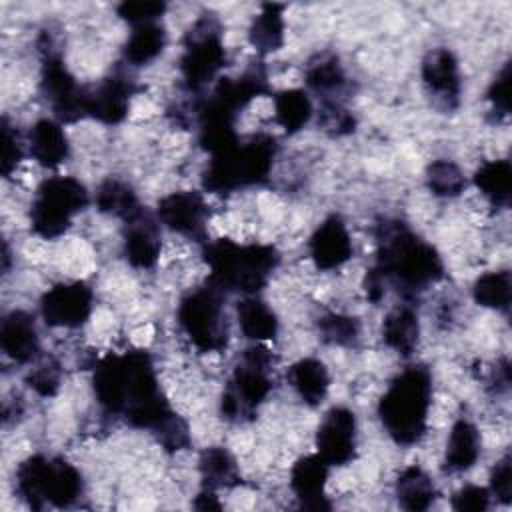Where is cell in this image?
Returning a JSON list of instances; mask_svg holds the SVG:
<instances>
[{"mask_svg": "<svg viewBox=\"0 0 512 512\" xmlns=\"http://www.w3.org/2000/svg\"><path fill=\"white\" fill-rule=\"evenodd\" d=\"M94 294L86 282H60L40 298V314L52 328H80L92 314Z\"/></svg>", "mask_w": 512, "mask_h": 512, "instance_id": "obj_13", "label": "cell"}, {"mask_svg": "<svg viewBox=\"0 0 512 512\" xmlns=\"http://www.w3.org/2000/svg\"><path fill=\"white\" fill-rule=\"evenodd\" d=\"M90 194L74 176L46 178L34 194L30 206V226L44 240L60 238L68 232L74 218L86 210Z\"/></svg>", "mask_w": 512, "mask_h": 512, "instance_id": "obj_8", "label": "cell"}, {"mask_svg": "<svg viewBox=\"0 0 512 512\" xmlns=\"http://www.w3.org/2000/svg\"><path fill=\"white\" fill-rule=\"evenodd\" d=\"M420 74L436 106L442 110L458 108L462 94V74L458 58L450 48H432L422 60Z\"/></svg>", "mask_w": 512, "mask_h": 512, "instance_id": "obj_15", "label": "cell"}, {"mask_svg": "<svg viewBox=\"0 0 512 512\" xmlns=\"http://www.w3.org/2000/svg\"><path fill=\"white\" fill-rule=\"evenodd\" d=\"M118 16L134 26L140 24H148V22H156L164 12H166V4L164 2H154V0H126L122 4H118L116 8Z\"/></svg>", "mask_w": 512, "mask_h": 512, "instance_id": "obj_41", "label": "cell"}, {"mask_svg": "<svg viewBox=\"0 0 512 512\" xmlns=\"http://www.w3.org/2000/svg\"><path fill=\"white\" fill-rule=\"evenodd\" d=\"M194 508L198 510H222V504L218 500V494L216 490H210V488H204L192 502Z\"/></svg>", "mask_w": 512, "mask_h": 512, "instance_id": "obj_45", "label": "cell"}, {"mask_svg": "<svg viewBox=\"0 0 512 512\" xmlns=\"http://www.w3.org/2000/svg\"><path fill=\"white\" fill-rule=\"evenodd\" d=\"M512 166L508 160H488L474 172V186L496 208L510 204Z\"/></svg>", "mask_w": 512, "mask_h": 512, "instance_id": "obj_33", "label": "cell"}, {"mask_svg": "<svg viewBox=\"0 0 512 512\" xmlns=\"http://www.w3.org/2000/svg\"><path fill=\"white\" fill-rule=\"evenodd\" d=\"M314 106L308 92L288 88L274 96V120L286 134L300 132L312 118Z\"/></svg>", "mask_w": 512, "mask_h": 512, "instance_id": "obj_32", "label": "cell"}, {"mask_svg": "<svg viewBox=\"0 0 512 512\" xmlns=\"http://www.w3.org/2000/svg\"><path fill=\"white\" fill-rule=\"evenodd\" d=\"M394 494L400 508L410 512L428 510L438 496L434 480L420 466H408L398 474L394 484Z\"/></svg>", "mask_w": 512, "mask_h": 512, "instance_id": "obj_26", "label": "cell"}, {"mask_svg": "<svg viewBox=\"0 0 512 512\" xmlns=\"http://www.w3.org/2000/svg\"><path fill=\"white\" fill-rule=\"evenodd\" d=\"M2 352L16 364H32L40 354V336L34 318L24 310H12L0 324Z\"/></svg>", "mask_w": 512, "mask_h": 512, "instance_id": "obj_20", "label": "cell"}, {"mask_svg": "<svg viewBox=\"0 0 512 512\" xmlns=\"http://www.w3.org/2000/svg\"><path fill=\"white\" fill-rule=\"evenodd\" d=\"M284 4H262L248 28V40L258 54H272L284 46Z\"/></svg>", "mask_w": 512, "mask_h": 512, "instance_id": "obj_27", "label": "cell"}, {"mask_svg": "<svg viewBox=\"0 0 512 512\" xmlns=\"http://www.w3.org/2000/svg\"><path fill=\"white\" fill-rule=\"evenodd\" d=\"M82 490V474L64 458L34 454L16 468V492L30 508H68Z\"/></svg>", "mask_w": 512, "mask_h": 512, "instance_id": "obj_6", "label": "cell"}, {"mask_svg": "<svg viewBox=\"0 0 512 512\" xmlns=\"http://www.w3.org/2000/svg\"><path fill=\"white\" fill-rule=\"evenodd\" d=\"M384 344L400 356H410L420 340V320L410 304H400L390 310L382 322Z\"/></svg>", "mask_w": 512, "mask_h": 512, "instance_id": "obj_24", "label": "cell"}, {"mask_svg": "<svg viewBox=\"0 0 512 512\" xmlns=\"http://www.w3.org/2000/svg\"><path fill=\"white\" fill-rule=\"evenodd\" d=\"M510 62H506L498 74L494 76L488 92H486V100L490 102V108L496 116L506 118L510 114Z\"/></svg>", "mask_w": 512, "mask_h": 512, "instance_id": "obj_42", "label": "cell"}, {"mask_svg": "<svg viewBox=\"0 0 512 512\" xmlns=\"http://www.w3.org/2000/svg\"><path fill=\"white\" fill-rule=\"evenodd\" d=\"M278 142L270 134L240 138L230 148L212 154L204 172L202 188L212 194H232L240 188L264 184L270 178Z\"/></svg>", "mask_w": 512, "mask_h": 512, "instance_id": "obj_5", "label": "cell"}, {"mask_svg": "<svg viewBox=\"0 0 512 512\" xmlns=\"http://www.w3.org/2000/svg\"><path fill=\"white\" fill-rule=\"evenodd\" d=\"M224 66L226 48L220 22L214 14H202L184 38L180 56L182 84L190 94H198L218 80Z\"/></svg>", "mask_w": 512, "mask_h": 512, "instance_id": "obj_10", "label": "cell"}, {"mask_svg": "<svg viewBox=\"0 0 512 512\" xmlns=\"http://www.w3.org/2000/svg\"><path fill=\"white\" fill-rule=\"evenodd\" d=\"M358 422L350 408H330L316 430V454L330 466H346L356 458Z\"/></svg>", "mask_w": 512, "mask_h": 512, "instance_id": "obj_14", "label": "cell"}, {"mask_svg": "<svg viewBox=\"0 0 512 512\" xmlns=\"http://www.w3.org/2000/svg\"><path fill=\"white\" fill-rule=\"evenodd\" d=\"M432 376L426 366L404 368L378 402V418L398 446L418 444L428 430Z\"/></svg>", "mask_w": 512, "mask_h": 512, "instance_id": "obj_4", "label": "cell"}, {"mask_svg": "<svg viewBox=\"0 0 512 512\" xmlns=\"http://www.w3.org/2000/svg\"><path fill=\"white\" fill-rule=\"evenodd\" d=\"M92 388L106 414L122 416L130 426L152 434L174 414L144 350L112 352L94 362Z\"/></svg>", "mask_w": 512, "mask_h": 512, "instance_id": "obj_1", "label": "cell"}, {"mask_svg": "<svg viewBox=\"0 0 512 512\" xmlns=\"http://www.w3.org/2000/svg\"><path fill=\"white\" fill-rule=\"evenodd\" d=\"M32 364L34 366L26 374V384L42 398L54 396L62 382L60 364L54 358H44V360H38Z\"/></svg>", "mask_w": 512, "mask_h": 512, "instance_id": "obj_37", "label": "cell"}, {"mask_svg": "<svg viewBox=\"0 0 512 512\" xmlns=\"http://www.w3.org/2000/svg\"><path fill=\"white\" fill-rule=\"evenodd\" d=\"M136 90L138 86L128 74L112 72L96 86L88 88L86 112L102 124H120L128 116Z\"/></svg>", "mask_w": 512, "mask_h": 512, "instance_id": "obj_16", "label": "cell"}, {"mask_svg": "<svg viewBox=\"0 0 512 512\" xmlns=\"http://www.w3.org/2000/svg\"><path fill=\"white\" fill-rule=\"evenodd\" d=\"M40 90L50 110L54 112V118L60 124H72L88 116V86L76 82L72 72L66 68L62 56L54 52L50 46H46L42 54Z\"/></svg>", "mask_w": 512, "mask_h": 512, "instance_id": "obj_11", "label": "cell"}, {"mask_svg": "<svg viewBox=\"0 0 512 512\" xmlns=\"http://www.w3.org/2000/svg\"><path fill=\"white\" fill-rule=\"evenodd\" d=\"M24 158V144L18 130L4 116L0 126V170L2 176L8 178Z\"/></svg>", "mask_w": 512, "mask_h": 512, "instance_id": "obj_38", "label": "cell"}, {"mask_svg": "<svg viewBox=\"0 0 512 512\" xmlns=\"http://www.w3.org/2000/svg\"><path fill=\"white\" fill-rule=\"evenodd\" d=\"M490 490L478 484H466L452 496V508L458 512H484L490 508Z\"/></svg>", "mask_w": 512, "mask_h": 512, "instance_id": "obj_43", "label": "cell"}, {"mask_svg": "<svg viewBox=\"0 0 512 512\" xmlns=\"http://www.w3.org/2000/svg\"><path fill=\"white\" fill-rule=\"evenodd\" d=\"M162 252V236L158 218H154L146 208L124 222V256L140 270H150L156 266Z\"/></svg>", "mask_w": 512, "mask_h": 512, "instance_id": "obj_18", "label": "cell"}, {"mask_svg": "<svg viewBox=\"0 0 512 512\" xmlns=\"http://www.w3.org/2000/svg\"><path fill=\"white\" fill-rule=\"evenodd\" d=\"M236 314H238V326L248 340L268 342L278 336V328H280L278 316L264 300L256 296H246L238 304Z\"/></svg>", "mask_w": 512, "mask_h": 512, "instance_id": "obj_28", "label": "cell"}, {"mask_svg": "<svg viewBox=\"0 0 512 512\" xmlns=\"http://www.w3.org/2000/svg\"><path fill=\"white\" fill-rule=\"evenodd\" d=\"M94 202L100 212L120 218L122 222H126L128 218H132L134 214H138L144 208L140 204L134 188L120 178L104 180L96 190Z\"/></svg>", "mask_w": 512, "mask_h": 512, "instance_id": "obj_31", "label": "cell"}, {"mask_svg": "<svg viewBox=\"0 0 512 512\" xmlns=\"http://www.w3.org/2000/svg\"><path fill=\"white\" fill-rule=\"evenodd\" d=\"M28 152L44 168H58L70 154L68 136L58 120L42 118L34 122L26 140Z\"/></svg>", "mask_w": 512, "mask_h": 512, "instance_id": "obj_21", "label": "cell"}, {"mask_svg": "<svg viewBox=\"0 0 512 512\" xmlns=\"http://www.w3.org/2000/svg\"><path fill=\"white\" fill-rule=\"evenodd\" d=\"M330 464L318 454L298 458L290 468V490L294 498L306 510H328L330 502L326 496Z\"/></svg>", "mask_w": 512, "mask_h": 512, "instance_id": "obj_19", "label": "cell"}, {"mask_svg": "<svg viewBox=\"0 0 512 512\" xmlns=\"http://www.w3.org/2000/svg\"><path fill=\"white\" fill-rule=\"evenodd\" d=\"M198 472L204 488L226 490L240 484V472L234 456L224 446H208L198 458Z\"/></svg>", "mask_w": 512, "mask_h": 512, "instance_id": "obj_29", "label": "cell"}, {"mask_svg": "<svg viewBox=\"0 0 512 512\" xmlns=\"http://www.w3.org/2000/svg\"><path fill=\"white\" fill-rule=\"evenodd\" d=\"M272 364V352L262 342L242 352L220 400V412L226 420L238 424L254 420L274 388Z\"/></svg>", "mask_w": 512, "mask_h": 512, "instance_id": "obj_7", "label": "cell"}, {"mask_svg": "<svg viewBox=\"0 0 512 512\" xmlns=\"http://www.w3.org/2000/svg\"><path fill=\"white\" fill-rule=\"evenodd\" d=\"M320 128L330 136H348L356 130V116L342 102H322Z\"/></svg>", "mask_w": 512, "mask_h": 512, "instance_id": "obj_39", "label": "cell"}, {"mask_svg": "<svg viewBox=\"0 0 512 512\" xmlns=\"http://www.w3.org/2000/svg\"><path fill=\"white\" fill-rule=\"evenodd\" d=\"M360 322L342 312H326L318 318V332L324 342L332 346L350 348L360 340Z\"/></svg>", "mask_w": 512, "mask_h": 512, "instance_id": "obj_36", "label": "cell"}, {"mask_svg": "<svg viewBox=\"0 0 512 512\" xmlns=\"http://www.w3.org/2000/svg\"><path fill=\"white\" fill-rule=\"evenodd\" d=\"M156 218L168 230L194 242H208L210 210L200 192L180 190L160 198Z\"/></svg>", "mask_w": 512, "mask_h": 512, "instance_id": "obj_12", "label": "cell"}, {"mask_svg": "<svg viewBox=\"0 0 512 512\" xmlns=\"http://www.w3.org/2000/svg\"><path fill=\"white\" fill-rule=\"evenodd\" d=\"M472 298L476 304L496 310L508 312L512 298V278L508 270H490L476 278L472 286Z\"/></svg>", "mask_w": 512, "mask_h": 512, "instance_id": "obj_34", "label": "cell"}, {"mask_svg": "<svg viewBox=\"0 0 512 512\" xmlns=\"http://www.w3.org/2000/svg\"><path fill=\"white\" fill-rule=\"evenodd\" d=\"M490 494L502 502L510 504L512 502V458L510 454H504L492 468L490 472Z\"/></svg>", "mask_w": 512, "mask_h": 512, "instance_id": "obj_44", "label": "cell"}, {"mask_svg": "<svg viewBox=\"0 0 512 512\" xmlns=\"http://www.w3.org/2000/svg\"><path fill=\"white\" fill-rule=\"evenodd\" d=\"M482 454V436L468 418H458L448 434L444 450V470L450 474L470 470Z\"/></svg>", "mask_w": 512, "mask_h": 512, "instance_id": "obj_23", "label": "cell"}, {"mask_svg": "<svg viewBox=\"0 0 512 512\" xmlns=\"http://www.w3.org/2000/svg\"><path fill=\"white\" fill-rule=\"evenodd\" d=\"M304 82L322 102H342L340 96L346 90L348 78L336 54L320 52L308 60Z\"/></svg>", "mask_w": 512, "mask_h": 512, "instance_id": "obj_22", "label": "cell"}, {"mask_svg": "<svg viewBox=\"0 0 512 512\" xmlns=\"http://www.w3.org/2000/svg\"><path fill=\"white\" fill-rule=\"evenodd\" d=\"M226 294L206 282L188 292L178 304V324L198 352H220L228 344V322L224 312Z\"/></svg>", "mask_w": 512, "mask_h": 512, "instance_id": "obj_9", "label": "cell"}, {"mask_svg": "<svg viewBox=\"0 0 512 512\" xmlns=\"http://www.w3.org/2000/svg\"><path fill=\"white\" fill-rule=\"evenodd\" d=\"M288 378L304 404L318 406L326 400L330 390V374L322 360L302 358L294 362L288 372Z\"/></svg>", "mask_w": 512, "mask_h": 512, "instance_id": "obj_25", "label": "cell"}, {"mask_svg": "<svg viewBox=\"0 0 512 512\" xmlns=\"http://www.w3.org/2000/svg\"><path fill=\"white\" fill-rule=\"evenodd\" d=\"M426 186L438 198H458L466 188L464 170L448 158L432 160L426 166Z\"/></svg>", "mask_w": 512, "mask_h": 512, "instance_id": "obj_35", "label": "cell"}, {"mask_svg": "<svg viewBox=\"0 0 512 512\" xmlns=\"http://www.w3.org/2000/svg\"><path fill=\"white\" fill-rule=\"evenodd\" d=\"M154 436L160 442V446L168 452L184 450L190 444V428L186 420L176 412L154 432Z\"/></svg>", "mask_w": 512, "mask_h": 512, "instance_id": "obj_40", "label": "cell"}, {"mask_svg": "<svg viewBox=\"0 0 512 512\" xmlns=\"http://www.w3.org/2000/svg\"><path fill=\"white\" fill-rule=\"evenodd\" d=\"M374 236L376 252L372 268L404 300H416L444 276V262L438 250L406 222L384 218L376 224Z\"/></svg>", "mask_w": 512, "mask_h": 512, "instance_id": "obj_2", "label": "cell"}, {"mask_svg": "<svg viewBox=\"0 0 512 512\" xmlns=\"http://www.w3.org/2000/svg\"><path fill=\"white\" fill-rule=\"evenodd\" d=\"M308 252L318 270H336L344 266L354 252L346 222L338 214L324 218L308 240Z\"/></svg>", "mask_w": 512, "mask_h": 512, "instance_id": "obj_17", "label": "cell"}, {"mask_svg": "<svg viewBox=\"0 0 512 512\" xmlns=\"http://www.w3.org/2000/svg\"><path fill=\"white\" fill-rule=\"evenodd\" d=\"M202 256L210 270L208 282L224 294L240 292L244 296H256L280 264V254L274 246L238 244L230 238L204 242Z\"/></svg>", "mask_w": 512, "mask_h": 512, "instance_id": "obj_3", "label": "cell"}, {"mask_svg": "<svg viewBox=\"0 0 512 512\" xmlns=\"http://www.w3.org/2000/svg\"><path fill=\"white\" fill-rule=\"evenodd\" d=\"M166 48V30L158 22L134 26L122 54L130 66H146L156 60Z\"/></svg>", "mask_w": 512, "mask_h": 512, "instance_id": "obj_30", "label": "cell"}]
</instances>
